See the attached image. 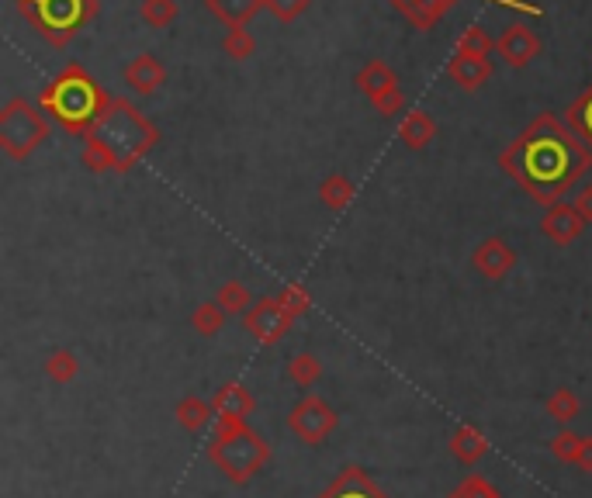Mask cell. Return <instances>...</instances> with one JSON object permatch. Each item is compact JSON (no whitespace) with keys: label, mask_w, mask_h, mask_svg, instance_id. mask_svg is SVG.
Segmentation results:
<instances>
[{"label":"cell","mask_w":592,"mask_h":498,"mask_svg":"<svg viewBox=\"0 0 592 498\" xmlns=\"http://www.w3.org/2000/svg\"><path fill=\"white\" fill-rule=\"evenodd\" d=\"M506 163L537 201H551L586 170L589 156L582 153L565 132H558V128H551V125H537L534 132L506 156Z\"/></svg>","instance_id":"1"},{"label":"cell","mask_w":592,"mask_h":498,"mask_svg":"<svg viewBox=\"0 0 592 498\" xmlns=\"http://www.w3.org/2000/svg\"><path fill=\"white\" fill-rule=\"evenodd\" d=\"M208 460L232 485H246L267 467L271 443L257 429H250V422H219L212 440H208Z\"/></svg>","instance_id":"2"},{"label":"cell","mask_w":592,"mask_h":498,"mask_svg":"<svg viewBox=\"0 0 592 498\" xmlns=\"http://www.w3.org/2000/svg\"><path fill=\"white\" fill-rule=\"evenodd\" d=\"M340 426V415L322 395H302L288 412V429L295 440L309 443V447H322Z\"/></svg>","instance_id":"3"},{"label":"cell","mask_w":592,"mask_h":498,"mask_svg":"<svg viewBox=\"0 0 592 498\" xmlns=\"http://www.w3.org/2000/svg\"><path fill=\"white\" fill-rule=\"evenodd\" d=\"M243 326L246 332H250L257 343H264V346H274L277 339L288 332L291 326V315L284 312V305L281 301H274V298H264L260 305H253L250 308V315L243 319Z\"/></svg>","instance_id":"4"},{"label":"cell","mask_w":592,"mask_h":498,"mask_svg":"<svg viewBox=\"0 0 592 498\" xmlns=\"http://www.w3.org/2000/svg\"><path fill=\"white\" fill-rule=\"evenodd\" d=\"M316 498H388L385 488L357 464H347Z\"/></svg>","instance_id":"5"},{"label":"cell","mask_w":592,"mask_h":498,"mask_svg":"<svg viewBox=\"0 0 592 498\" xmlns=\"http://www.w3.org/2000/svg\"><path fill=\"white\" fill-rule=\"evenodd\" d=\"M212 409H215V422H246L257 412V398L243 384L229 381L212 395Z\"/></svg>","instance_id":"6"},{"label":"cell","mask_w":592,"mask_h":498,"mask_svg":"<svg viewBox=\"0 0 592 498\" xmlns=\"http://www.w3.org/2000/svg\"><path fill=\"white\" fill-rule=\"evenodd\" d=\"M451 454H454L457 464L475 467L478 460H482L485 454H489V440H485L482 429H475V426H461V429H454V436H451Z\"/></svg>","instance_id":"7"},{"label":"cell","mask_w":592,"mask_h":498,"mask_svg":"<svg viewBox=\"0 0 592 498\" xmlns=\"http://www.w3.org/2000/svg\"><path fill=\"white\" fill-rule=\"evenodd\" d=\"M475 263L485 277L499 281V277H506V270L513 267V249H509L506 243H499V239H492V243H485L475 253Z\"/></svg>","instance_id":"8"},{"label":"cell","mask_w":592,"mask_h":498,"mask_svg":"<svg viewBox=\"0 0 592 498\" xmlns=\"http://www.w3.org/2000/svg\"><path fill=\"white\" fill-rule=\"evenodd\" d=\"M212 419H215V409H212V402H205V398L187 395L177 402V422H181L187 433H201Z\"/></svg>","instance_id":"9"},{"label":"cell","mask_w":592,"mask_h":498,"mask_svg":"<svg viewBox=\"0 0 592 498\" xmlns=\"http://www.w3.org/2000/svg\"><path fill=\"white\" fill-rule=\"evenodd\" d=\"M544 232L554 243H572L582 232V215H575L572 208H554L551 215L544 218Z\"/></svg>","instance_id":"10"},{"label":"cell","mask_w":592,"mask_h":498,"mask_svg":"<svg viewBox=\"0 0 592 498\" xmlns=\"http://www.w3.org/2000/svg\"><path fill=\"white\" fill-rule=\"evenodd\" d=\"M579 412H582V402H579V395H575L572 388H558L551 398H547V415H551V419H558L561 426H568V422L579 419Z\"/></svg>","instance_id":"11"},{"label":"cell","mask_w":592,"mask_h":498,"mask_svg":"<svg viewBox=\"0 0 592 498\" xmlns=\"http://www.w3.org/2000/svg\"><path fill=\"white\" fill-rule=\"evenodd\" d=\"M322 377V360L312 357V353H298L295 360H288V381L295 388H312Z\"/></svg>","instance_id":"12"},{"label":"cell","mask_w":592,"mask_h":498,"mask_svg":"<svg viewBox=\"0 0 592 498\" xmlns=\"http://www.w3.org/2000/svg\"><path fill=\"white\" fill-rule=\"evenodd\" d=\"M80 374V360L73 350H52L46 360V377L56 384H70Z\"/></svg>","instance_id":"13"},{"label":"cell","mask_w":592,"mask_h":498,"mask_svg":"<svg viewBox=\"0 0 592 498\" xmlns=\"http://www.w3.org/2000/svg\"><path fill=\"white\" fill-rule=\"evenodd\" d=\"M582 443H586V436H579V433H572V429H561V433H554L551 436V454L561 460V464H575L579 460V454H582Z\"/></svg>","instance_id":"14"},{"label":"cell","mask_w":592,"mask_h":498,"mask_svg":"<svg viewBox=\"0 0 592 498\" xmlns=\"http://www.w3.org/2000/svg\"><path fill=\"white\" fill-rule=\"evenodd\" d=\"M447 498H502V495H499V488L485 478V474L475 471V474H468V478H464Z\"/></svg>","instance_id":"15"},{"label":"cell","mask_w":592,"mask_h":498,"mask_svg":"<svg viewBox=\"0 0 592 498\" xmlns=\"http://www.w3.org/2000/svg\"><path fill=\"white\" fill-rule=\"evenodd\" d=\"M222 322H226V312H222L219 305H201L198 312L191 315V326L194 332H201V336H215V332L222 329Z\"/></svg>","instance_id":"16"},{"label":"cell","mask_w":592,"mask_h":498,"mask_svg":"<svg viewBox=\"0 0 592 498\" xmlns=\"http://www.w3.org/2000/svg\"><path fill=\"white\" fill-rule=\"evenodd\" d=\"M219 305L226 308V312H243V308L250 305V294L239 288V284H229V288H222L219 294Z\"/></svg>","instance_id":"17"},{"label":"cell","mask_w":592,"mask_h":498,"mask_svg":"<svg viewBox=\"0 0 592 498\" xmlns=\"http://www.w3.org/2000/svg\"><path fill=\"white\" fill-rule=\"evenodd\" d=\"M277 301H281V305H284V312H288L291 319H295V315H302L305 308H309V294H305V291H298V288H288V291H284Z\"/></svg>","instance_id":"18"},{"label":"cell","mask_w":592,"mask_h":498,"mask_svg":"<svg viewBox=\"0 0 592 498\" xmlns=\"http://www.w3.org/2000/svg\"><path fill=\"white\" fill-rule=\"evenodd\" d=\"M347 198H350V187L343 184V180H329V184H326V201H329V205L343 208V205H347Z\"/></svg>","instance_id":"19"},{"label":"cell","mask_w":592,"mask_h":498,"mask_svg":"<svg viewBox=\"0 0 592 498\" xmlns=\"http://www.w3.org/2000/svg\"><path fill=\"white\" fill-rule=\"evenodd\" d=\"M575 467L592 474V436H586V443H582V454H579V460H575Z\"/></svg>","instance_id":"20"},{"label":"cell","mask_w":592,"mask_h":498,"mask_svg":"<svg viewBox=\"0 0 592 498\" xmlns=\"http://www.w3.org/2000/svg\"><path fill=\"white\" fill-rule=\"evenodd\" d=\"M579 211H582V218H592V187L579 194Z\"/></svg>","instance_id":"21"}]
</instances>
